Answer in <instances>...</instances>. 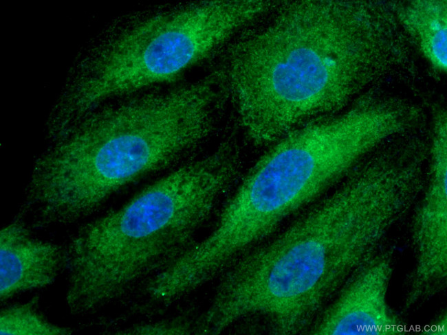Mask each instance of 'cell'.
<instances>
[{
  "label": "cell",
  "instance_id": "1",
  "mask_svg": "<svg viewBox=\"0 0 447 335\" xmlns=\"http://www.w3.org/2000/svg\"><path fill=\"white\" fill-rule=\"evenodd\" d=\"M411 47L391 1H290L229 45L214 73L247 139L267 148L411 73Z\"/></svg>",
  "mask_w": 447,
  "mask_h": 335
},
{
  "label": "cell",
  "instance_id": "2",
  "mask_svg": "<svg viewBox=\"0 0 447 335\" xmlns=\"http://www.w3.org/2000/svg\"><path fill=\"white\" fill-rule=\"evenodd\" d=\"M417 195L398 160L384 152L371 154L219 277L201 315L204 327L217 334L259 316L275 334L308 331L351 275L383 249Z\"/></svg>",
  "mask_w": 447,
  "mask_h": 335
},
{
  "label": "cell",
  "instance_id": "3",
  "mask_svg": "<svg viewBox=\"0 0 447 335\" xmlns=\"http://www.w3.org/2000/svg\"><path fill=\"white\" fill-rule=\"evenodd\" d=\"M224 104L210 76L102 103L36 159L19 215L35 228L87 218L124 186L198 150Z\"/></svg>",
  "mask_w": 447,
  "mask_h": 335
},
{
  "label": "cell",
  "instance_id": "4",
  "mask_svg": "<svg viewBox=\"0 0 447 335\" xmlns=\"http://www.w3.org/2000/svg\"><path fill=\"white\" fill-rule=\"evenodd\" d=\"M241 169L239 148L226 139L82 226L64 245L69 301L96 312L172 264L195 242Z\"/></svg>",
  "mask_w": 447,
  "mask_h": 335
},
{
  "label": "cell",
  "instance_id": "5",
  "mask_svg": "<svg viewBox=\"0 0 447 335\" xmlns=\"http://www.w3.org/2000/svg\"><path fill=\"white\" fill-rule=\"evenodd\" d=\"M274 5L264 0L198 1L133 20L76 58L54 112L70 124L112 99L175 81Z\"/></svg>",
  "mask_w": 447,
  "mask_h": 335
},
{
  "label": "cell",
  "instance_id": "6",
  "mask_svg": "<svg viewBox=\"0 0 447 335\" xmlns=\"http://www.w3.org/2000/svg\"><path fill=\"white\" fill-rule=\"evenodd\" d=\"M351 161L330 135L296 128L267 147L237 186L245 212L264 234L276 231L340 183Z\"/></svg>",
  "mask_w": 447,
  "mask_h": 335
},
{
  "label": "cell",
  "instance_id": "7",
  "mask_svg": "<svg viewBox=\"0 0 447 335\" xmlns=\"http://www.w3.org/2000/svg\"><path fill=\"white\" fill-rule=\"evenodd\" d=\"M432 113L426 179L412 222L409 308L438 292L447 277V113L444 108Z\"/></svg>",
  "mask_w": 447,
  "mask_h": 335
},
{
  "label": "cell",
  "instance_id": "8",
  "mask_svg": "<svg viewBox=\"0 0 447 335\" xmlns=\"http://www.w3.org/2000/svg\"><path fill=\"white\" fill-rule=\"evenodd\" d=\"M395 251L382 249L341 287L308 332L314 335H397L403 321L391 309L389 289Z\"/></svg>",
  "mask_w": 447,
  "mask_h": 335
},
{
  "label": "cell",
  "instance_id": "9",
  "mask_svg": "<svg viewBox=\"0 0 447 335\" xmlns=\"http://www.w3.org/2000/svg\"><path fill=\"white\" fill-rule=\"evenodd\" d=\"M1 301L46 288L64 273V245L41 240L32 234L18 216L0 232Z\"/></svg>",
  "mask_w": 447,
  "mask_h": 335
},
{
  "label": "cell",
  "instance_id": "10",
  "mask_svg": "<svg viewBox=\"0 0 447 335\" xmlns=\"http://www.w3.org/2000/svg\"><path fill=\"white\" fill-rule=\"evenodd\" d=\"M397 22L412 45L430 67L447 71V1L413 0L392 2Z\"/></svg>",
  "mask_w": 447,
  "mask_h": 335
},
{
  "label": "cell",
  "instance_id": "11",
  "mask_svg": "<svg viewBox=\"0 0 447 335\" xmlns=\"http://www.w3.org/2000/svg\"><path fill=\"white\" fill-rule=\"evenodd\" d=\"M38 297L11 305L1 310V335H67L74 332L69 327L50 321L39 308Z\"/></svg>",
  "mask_w": 447,
  "mask_h": 335
},
{
  "label": "cell",
  "instance_id": "12",
  "mask_svg": "<svg viewBox=\"0 0 447 335\" xmlns=\"http://www.w3.org/2000/svg\"><path fill=\"white\" fill-rule=\"evenodd\" d=\"M188 332L183 323L177 321L171 323H155L133 327L125 331L124 334H183Z\"/></svg>",
  "mask_w": 447,
  "mask_h": 335
},
{
  "label": "cell",
  "instance_id": "13",
  "mask_svg": "<svg viewBox=\"0 0 447 335\" xmlns=\"http://www.w3.org/2000/svg\"><path fill=\"white\" fill-rule=\"evenodd\" d=\"M447 320L446 314L441 315L433 325V327H429L427 332H432V334H446Z\"/></svg>",
  "mask_w": 447,
  "mask_h": 335
}]
</instances>
